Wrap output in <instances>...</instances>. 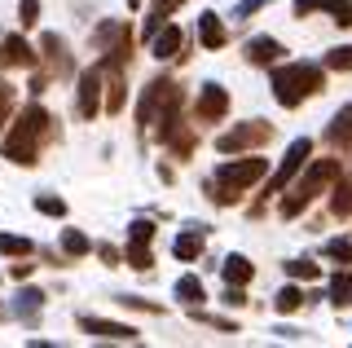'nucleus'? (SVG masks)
<instances>
[{
	"mask_svg": "<svg viewBox=\"0 0 352 348\" xmlns=\"http://www.w3.org/2000/svg\"><path fill=\"white\" fill-rule=\"evenodd\" d=\"M176 300H181V304H190V309H194V304H203V300H207L203 282H198L194 274H185L181 282H176Z\"/></svg>",
	"mask_w": 352,
	"mask_h": 348,
	"instance_id": "412c9836",
	"label": "nucleus"
},
{
	"mask_svg": "<svg viewBox=\"0 0 352 348\" xmlns=\"http://www.w3.org/2000/svg\"><path fill=\"white\" fill-rule=\"evenodd\" d=\"M326 89V75L313 62H286V67L273 71V93H278L282 106H300L308 97H317Z\"/></svg>",
	"mask_w": 352,
	"mask_h": 348,
	"instance_id": "7ed1b4c3",
	"label": "nucleus"
},
{
	"mask_svg": "<svg viewBox=\"0 0 352 348\" xmlns=\"http://www.w3.org/2000/svg\"><path fill=\"white\" fill-rule=\"evenodd\" d=\"M176 256H181V260H194V256H203V238H198V234H185V238H176Z\"/></svg>",
	"mask_w": 352,
	"mask_h": 348,
	"instance_id": "a878e982",
	"label": "nucleus"
},
{
	"mask_svg": "<svg viewBox=\"0 0 352 348\" xmlns=\"http://www.w3.org/2000/svg\"><path fill=\"white\" fill-rule=\"evenodd\" d=\"M220 274H225V282H229V287H247V282H251V274H256V269H251V260H242V256H229V260H225V269H220Z\"/></svg>",
	"mask_w": 352,
	"mask_h": 348,
	"instance_id": "6ab92c4d",
	"label": "nucleus"
},
{
	"mask_svg": "<svg viewBox=\"0 0 352 348\" xmlns=\"http://www.w3.org/2000/svg\"><path fill=\"white\" fill-rule=\"evenodd\" d=\"M14 67H36V53L22 36L0 40V71H14Z\"/></svg>",
	"mask_w": 352,
	"mask_h": 348,
	"instance_id": "f8f14e48",
	"label": "nucleus"
},
{
	"mask_svg": "<svg viewBox=\"0 0 352 348\" xmlns=\"http://www.w3.org/2000/svg\"><path fill=\"white\" fill-rule=\"evenodd\" d=\"M128 265L132 269H150L154 260H150V243H128Z\"/></svg>",
	"mask_w": 352,
	"mask_h": 348,
	"instance_id": "cd10ccee",
	"label": "nucleus"
},
{
	"mask_svg": "<svg viewBox=\"0 0 352 348\" xmlns=\"http://www.w3.org/2000/svg\"><path fill=\"white\" fill-rule=\"evenodd\" d=\"M185 0H154L150 5V23H146V36H154V31H159L163 23H168V18L176 14V9H181Z\"/></svg>",
	"mask_w": 352,
	"mask_h": 348,
	"instance_id": "aec40b11",
	"label": "nucleus"
},
{
	"mask_svg": "<svg viewBox=\"0 0 352 348\" xmlns=\"http://www.w3.org/2000/svg\"><path fill=\"white\" fill-rule=\"evenodd\" d=\"M159 137H163V146L172 150L176 159H194V124H185L181 115H172V119H163L159 124Z\"/></svg>",
	"mask_w": 352,
	"mask_h": 348,
	"instance_id": "6e6552de",
	"label": "nucleus"
},
{
	"mask_svg": "<svg viewBox=\"0 0 352 348\" xmlns=\"http://www.w3.org/2000/svg\"><path fill=\"white\" fill-rule=\"evenodd\" d=\"M62 252H66V256H88V252H93V243H88L80 230H66V234H62Z\"/></svg>",
	"mask_w": 352,
	"mask_h": 348,
	"instance_id": "b1692460",
	"label": "nucleus"
},
{
	"mask_svg": "<svg viewBox=\"0 0 352 348\" xmlns=\"http://www.w3.org/2000/svg\"><path fill=\"white\" fill-rule=\"evenodd\" d=\"M273 309H278V313H295V309H304V296H300V291H295V287H286L282 296L273 300Z\"/></svg>",
	"mask_w": 352,
	"mask_h": 348,
	"instance_id": "bb28decb",
	"label": "nucleus"
},
{
	"mask_svg": "<svg viewBox=\"0 0 352 348\" xmlns=\"http://www.w3.org/2000/svg\"><path fill=\"white\" fill-rule=\"evenodd\" d=\"M330 296H335V304H352V274H339L335 287H330Z\"/></svg>",
	"mask_w": 352,
	"mask_h": 348,
	"instance_id": "c756f323",
	"label": "nucleus"
},
{
	"mask_svg": "<svg viewBox=\"0 0 352 348\" xmlns=\"http://www.w3.org/2000/svg\"><path fill=\"white\" fill-rule=\"evenodd\" d=\"M326 141L339 150V155H352V106H344L335 119H330V128H326Z\"/></svg>",
	"mask_w": 352,
	"mask_h": 348,
	"instance_id": "4468645a",
	"label": "nucleus"
},
{
	"mask_svg": "<svg viewBox=\"0 0 352 348\" xmlns=\"http://www.w3.org/2000/svg\"><path fill=\"white\" fill-rule=\"evenodd\" d=\"M264 172H269L264 159H234V163H225V168L216 172V181H212V203H220V208L238 203L256 181H264Z\"/></svg>",
	"mask_w": 352,
	"mask_h": 348,
	"instance_id": "20e7f679",
	"label": "nucleus"
},
{
	"mask_svg": "<svg viewBox=\"0 0 352 348\" xmlns=\"http://www.w3.org/2000/svg\"><path fill=\"white\" fill-rule=\"evenodd\" d=\"M339 177H344V163H339V155H335V159H313L304 177L291 181V190H286V199H282V216H286V221H295V216H300L322 190L335 186Z\"/></svg>",
	"mask_w": 352,
	"mask_h": 348,
	"instance_id": "f03ea898",
	"label": "nucleus"
},
{
	"mask_svg": "<svg viewBox=\"0 0 352 348\" xmlns=\"http://www.w3.org/2000/svg\"><path fill=\"white\" fill-rule=\"evenodd\" d=\"M326 67H330V71H352V49H335V53L326 58Z\"/></svg>",
	"mask_w": 352,
	"mask_h": 348,
	"instance_id": "2f4dec72",
	"label": "nucleus"
},
{
	"mask_svg": "<svg viewBox=\"0 0 352 348\" xmlns=\"http://www.w3.org/2000/svg\"><path fill=\"white\" fill-rule=\"evenodd\" d=\"M0 256H31V243L18 234H0Z\"/></svg>",
	"mask_w": 352,
	"mask_h": 348,
	"instance_id": "393cba45",
	"label": "nucleus"
},
{
	"mask_svg": "<svg viewBox=\"0 0 352 348\" xmlns=\"http://www.w3.org/2000/svg\"><path fill=\"white\" fill-rule=\"evenodd\" d=\"M97 111H102V67H88V71H80V115L84 119H93Z\"/></svg>",
	"mask_w": 352,
	"mask_h": 348,
	"instance_id": "9d476101",
	"label": "nucleus"
},
{
	"mask_svg": "<svg viewBox=\"0 0 352 348\" xmlns=\"http://www.w3.org/2000/svg\"><path fill=\"white\" fill-rule=\"evenodd\" d=\"M308 155H313V141H308V137L291 141V150H286L282 168L273 172V181H269V190H264V194H278V190H286V186H291V181H295V172H300L304 163H308Z\"/></svg>",
	"mask_w": 352,
	"mask_h": 348,
	"instance_id": "0eeeda50",
	"label": "nucleus"
},
{
	"mask_svg": "<svg viewBox=\"0 0 352 348\" xmlns=\"http://www.w3.org/2000/svg\"><path fill=\"white\" fill-rule=\"evenodd\" d=\"M282 45H278V40H269V36H256V40H251V45H247V62H251V67H273V62H282Z\"/></svg>",
	"mask_w": 352,
	"mask_h": 348,
	"instance_id": "dca6fc26",
	"label": "nucleus"
},
{
	"mask_svg": "<svg viewBox=\"0 0 352 348\" xmlns=\"http://www.w3.org/2000/svg\"><path fill=\"white\" fill-rule=\"evenodd\" d=\"M264 5H273V0H242V5H238V18H251V14H260Z\"/></svg>",
	"mask_w": 352,
	"mask_h": 348,
	"instance_id": "f704fd0d",
	"label": "nucleus"
},
{
	"mask_svg": "<svg viewBox=\"0 0 352 348\" xmlns=\"http://www.w3.org/2000/svg\"><path fill=\"white\" fill-rule=\"evenodd\" d=\"M31 269H36V265H27V256H18V265H9V278H31Z\"/></svg>",
	"mask_w": 352,
	"mask_h": 348,
	"instance_id": "c9c22d12",
	"label": "nucleus"
},
{
	"mask_svg": "<svg viewBox=\"0 0 352 348\" xmlns=\"http://www.w3.org/2000/svg\"><path fill=\"white\" fill-rule=\"evenodd\" d=\"M229 111V93L220 84H203L198 89V102H194V124H220Z\"/></svg>",
	"mask_w": 352,
	"mask_h": 348,
	"instance_id": "1a4fd4ad",
	"label": "nucleus"
},
{
	"mask_svg": "<svg viewBox=\"0 0 352 348\" xmlns=\"http://www.w3.org/2000/svg\"><path fill=\"white\" fill-rule=\"evenodd\" d=\"M18 18H22V27H36L40 23V0H22V5H18Z\"/></svg>",
	"mask_w": 352,
	"mask_h": 348,
	"instance_id": "7c9ffc66",
	"label": "nucleus"
},
{
	"mask_svg": "<svg viewBox=\"0 0 352 348\" xmlns=\"http://www.w3.org/2000/svg\"><path fill=\"white\" fill-rule=\"evenodd\" d=\"M317 9H326L339 27H352V0H300V5H295V14L308 18V14H317Z\"/></svg>",
	"mask_w": 352,
	"mask_h": 348,
	"instance_id": "ddd939ff",
	"label": "nucleus"
},
{
	"mask_svg": "<svg viewBox=\"0 0 352 348\" xmlns=\"http://www.w3.org/2000/svg\"><path fill=\"white\" fill-rule=\"evenodd\" d=\"M326 252L335 256V260H352V243H339V238H335V243H330Z\"/></svg>",
	"mask_w": 352,
	"mask_h": 348,
	"instance_id": "e433bc0d",
	"label": "nucleus"
},
{
	"mask_svg": "<svg viewBox=\"0 0 352 348\" xmlns=\"http://www.w3.org/2000/svg\"><path fill=\"white\" fill-rule=\"evenodd\" d=\"M330 212H335V216H352V181H344V177L335 181V190H330Z\"/></svg>",
	"mask_w": 352,
	"mask_h": 348,
	"instance_id": "4be33fe9",
	"label": "nucleus"
},
{
	"mask_svg": "<svg viewBox=\"0 0 352 348\" xmlns=\"http://www.w3.org/2000/svg\"><path fill=\"white\" fill-rule=\"evenodd\" d=\"M181 89L168 80V75H154V80L146 84V97H141V106H137V119H141V128H154V124H163V119H172L176 111H181Z\"/></svg>",
	"mask_w": 352,
	"mask_h": 348,
	"instance_id": "39448f33",
	"label": "nucleus"
},
{
	"mask_svg": "<svg viewBox=\"0 0 352 348\" xmlns=\"http://www.w3.org/2000/svg\"><path fill=\"white\" fill-rule=\"evenodd\" d=\"M97 256H102V260H106V265H119V252H115V247H106V243H102V247H97Z\"/></svg>",
	"mask_w": 352,
	"mask_h": 348,
	"instance_id": "4c0bfd02",
	"label": "nucleus"
},
{
	"mask_svg": "<svg viewBox=\"0 0 352 348\" xmlns=\"http://www.w3.org/2000/svg\"><path fill=\"white\" fill-rule=\"evenodd\" d=\"M80 331H88V335H102V340H137V331L132 326H124V322H106V318H80Z\"/></svg>",
	"mask_w": 352,
	"mask_h": 348,
	"instance_id": "2eb2a0df",
	"label": "nucleus"
},
{
	"mask_svg": "<svg viewBox=\"0 0 352 348\" xmlns=\"http://www.w3.org/2000/svg\"><path fill=\"white\" fill-rule=\"evenodd\" d=\"M44 58H49V75H58V80H71L75 75V62H71V49H66L62 36H44Z\"/></svg>",
	"mask_w": 352,
	"mask_h": 348,
	"instance_id": "9b49d317",
	"label": "nucleus"
},
{
	"mask_svg": "<svg viewBox=\"0 0 352 348\" xmlns=\"http://www.w3.org/2000/svg\"><path fill=\"white\" fill-rule=\"evenodd\" d=\"M198 36H203L207 49H225L229 45V31H225V23H220L216 14H203V18H198Z\"/></svg>",
	"mask_w": 352,
	"mask_h": 348,
	"instance_id": "a211bd4d",
	"label": "nucleus"
},
{
	"mask_svg": "<svg viewBox=\"0 0 352 348\" xmlns=\"http://www.w3.org/2000/svg\"><path fill=\"white\" fill-rule=\"evenodd\" d=\"M154 58H159V62H168V58H181V31H176V27H168V23H163V31H154Z\"/></svg>",
	"mask_w": 352,
	"mask_h": 348,
	"instance_id": "f3484780",
	"label": "nucleus"
},
{
	"mask_svg": "<svg viewBox=\"0 0 352 348\" xmlns=\"http://www.w3.org/2000/svg\"><path fill=\"white\" fill-rule=\"evenodd\" d=\"M137 5H141V0H128V9H137Z\"/></svg>",
	"mask_w": 352,
	"mask_h": 348,
	"instance_id": "58836bf2",
	"label": "nucleus"
},
{
	"mask_svg": "<svg viewBox=\"0 0 352 348\" xmlns=\"http://www.w3.org/2000/svg\"><path fill=\"white\" fill-rule=\"evenodd\" d=\"M36 208H40L44 216H66V203H62V199H49V194H40Z\"/></svg>",
	"mask_w": 352,
	"mask_h": 348,
	"instance_id": "473e14b6",
	"label": "nucleus"
},
{
	"mask_svg": "<svg viewBox=\"0 0 352 348\" xmlns=\"http://www.w3.org/2000/svg\"><path fill=\"white\" fill-rule=\"evenodd\" d=\"M286 274H291V278H304V282H313V278H322V269H317L313 260H291V265H286Z\"/></svg>",
	"mask_w": 352,
	"mask_h": 348,
	"instance_id": "c85d7f7f",
	"label": "nucleus"
},
{
	"mask_svg": "<svg viewBox=\"0 0 352 348\" xmlns=\"http://www.w3.org/2000/svg\"><path fill=\"white\" fill-rule=\"evenodd\" d=\"M269 137H273V124H264V119H251V124H238L234 133H220V137H216V150H220V155H242V150L264 146Z\"/></svg>",
	"mask_w": 352,
	"mask_h": 348,
	"instance_id": "423d86ee",
	"label": "nucleus"
},
{
	"mask_svg": "<svg viewBox=\"0 0 352 348\" xmlns=\"http://www.w3.org/2000/svg\"><path fill=\"white\" fill-rule=\"evenodd\" d=\"M150 238H154V225L150 221H137V225H132V234H128V243H150Z\"/></svg>",
	"mask_w": 352,
	"mask_h": 348,
	"instance_id": "72a5a7b5",
	"label": "nucleus"
},
{
	"mask_svg": "<svg viewBox=\"0 0 352 348\" xmlns=\"http://www.w3.org/2000/svg\"><path fill=\"white\" fill-rule=\"evenodd\" d=\"M58 137V119H53L44 106H27L22 119L9 133H0V146H5V159L18 163V168H36L40 163V150Z\"/></svg>",
	"mask_w": 352,
	"mask_h": 348,
	"instance_id": "f257e3e1",
	"label": "nucleus"
},
{
	"mask_svg": "<svg viewBox=\"0 0 352 348\" xmlns=\"http://www.w3.org/2000/svg\"><path fill=\"white\" fill-rule=\"evenodd\" d=\"M14 106H18V89L9 80H0V133H5V124H9V115H14Z\"/></svg>",
	"mask_w": 352,
	"mask_h": 348,
	"instance_id": "5701e85b",
	"label": "nucleus"
}]
</instances>
